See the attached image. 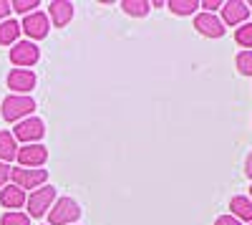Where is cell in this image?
<instances>
[{"label": "cell", "instance_id": "6da1fadb", "mask_svg": "<svg viewBox=\"0 0 252 225\" xmlns=\"http://www.w3.org/2000/svg\"><path fill=\"white\" fill-rule=\"evenodd\" d=\"M33 112H35V101L31 96H20V94L5 96L3 104H0V114H3V119L5 121H13V124L28 119Z\"/></svg>", "mask_w": 252, "mask_h": 225}, {"label": "cell", "instance_id": "7a4b0ae2", "mask_svg": "<svg viewBox=\"0 0 252 225\" xmlns=\"http://www.w3.org/2000/svg\"><path fill=\"white\" fill-rule=\"evenodd\" d=\"M81 218V205L73 197H58L48 210V225H71Z\"/></svg>", "mask_w": 252, "mask_h": 225}, {"label": "cell", "instance_id": "3957f363", "mask_svg": "<svg viewBox=\"0 0 252 225\" xmlns=\"http://www.w3.org/2000/svg\"><path fill=\"white\" fill-rule=\"evenodd\" d=\"M10 180L13 185L20 190H38L46 185L48 180V170H31V167H10Z\"/></svg>", "mask_w": 252, "mask_h": 225}, {"label": "cell", "instance_id": "277c9868", "mask_svg": "<svg viewBox=\"0 0 252 225\" xmlns=\"http://www.w3.org/2000/svg\"><path fill=\"white\" fill-rule=\"evenodd\" d=\"M10 134L18 142H23V145H38V139H43V134H46V124L38 116H28L23 121H18Z\"/></svg>", "mask_w": 252, "mask_h": 225}, {"label": "cell", "instance_id": "5b68a950", "mask_svg": "<svg viewBox=\"0 0 252 225\" xmlns=\"http://www.w3.org/2000/svg\"><path fill=\"white\" fill-rule=\"evenodd\" d=\"M53 200H56V188H53V185L38 188V190L26 200V205H28V218H43V213L51 210Z\"/></svg>", "mask_w": 252, "mask_h": 225}, {"label": "cell", "instance_id": "8992f818", "mask_svg": "<svg viewBox=\"0 0 252 225\" xmlns=\"http://www.w3.org/2000/svg\"><path fill=\"white\" fill-rule=\"evenodd\" d=\"M40 58V48L33 43V40H18V43L10 48V61L18 69H28L33 64H38Z\"/></svg>", "mask_w": 252, "mask_h": 225}, {"label": "cell", "instance_id": "52a82bcc", "mask_svg": "<svg viewBox=\"0 0 252 225\" xmlns=\"http://www.w3.org/2000/svg\"><path fill=\"white\" fill-rule=\"evenodd\" d=\"M20 162V167H31V170H38V167H43L46 165V159H48V150L43 145H23L18 150V157Z\"/></svg>", "mask_w": 252, "mask_h": 225}, {"label": "cell", "instance_id": "ba28073f", "mask_svg": "<svg viewBox=\"0 0 252 225\" xmlns=\"http://www.w3.org/2000/svg\"><path fill=\"white\" fill-rule=\"evenodd\" d=\"M20 28H23V33L31 36V38H46L48 31H51V20L43 10H33L23 18V26Z\"/></svg>", "mask_w": 252, "mask_h": 225}, {"label": "cell", "instance_id": "9c48e42d", "mask_svg": "<svg viewBox=\"0 0 252 225\" xmlns=\"http://www.w3.org/2000/svg\"><path fill=\"white\" fill-rule=\"evenodd\" d=\"M35 86V74L28 71V69H13L8 74V89L13 94H20V96H28V91Z\"/></svg>", "mask_w": 252, "mask_h": 225}, {"label": "cell", "instance_id": "30bf717a", "mask_svg": "<svg viewBox=\"0 0 252 225\" xmlns=\"http://www.w3.org/2000/svg\"><path fill=\"white\" fill-rule=\"evenodd\" d=\"M247 15H250V8L242 0H227V3H222V23L224 26H242V23H247Z\"/></svg>", "mask_w": 252, "mask_h": 225}, {"label": "cell", "instance_id": "8fae6325", "mask_svg": "<svg viewBox=\"0 0 252 225\" xmlns=\"http://www.w3.org/2000/svg\"><path fill=\"white\" fill-rule=\"evenodd\" d=\"M194 28L202 33V36H207V38H222L224 36V23L215 15V13H199L197 18H194Z\"/></svg>", "mask_w": 252, "mask_h": 225}, {"label": "cell", "instance_id": "7c38bea8", "mask_svg": "<svg viewBox=\"0 0 252 225\" xmlns=\"http://www.w3.org/2000/svg\"><path fill=\"white\" fill-rule=\"evenodd\" d=\"M71 18H73V5L66 3V0H53V3L48 5V20H53L56 28L68 26Z\"/></svg>", "mask_w": 252, "mask_h": 225}, {"label": "cell", "instance_id": "4fadbf2b", "mask_svg": "<svg viewBox=\"0 0 252 225\" xmlns=\"http://www.w3.org/2000/svg\"><path fill=\"white\" fill-rule=\"evenodd\" d=\"M26 190H20L15 185H5L3 190H0V202H3V208L8 210H18V208H23V202H26Z\"/></svg>", "mask_w": 252, "mask_h": 225}, {"label": "cell", "instance_id": "5bb4252c", "mask_svg": "<svg viewBox=\"0 0 252 225\" xmlns=\"http://www.w3.org/2000/svg\"><path fill=\"white\" fill-rule=\"evenodd\" d=\"M229 210H232V215H235L237 220L252 223V200H250V197H245V195L232 197V200H229Z\"/></svg>", "mask_w": 252, "mask_h": 225}, {"label": "cell", "instance_id": "9a60e30c", "mask_svg": "<svg viewBox=\"0 0 252 225\" xmlns=\"http://www.w3.org/2000/svg\"><path fill=\"white\" fill-rule=\"evenodd\" d=\"M20 36V23L18 20H3L0 23V46H15Z\"/></svg>", "mask_w": 252, "mask_h": 225}, {"label": "cell", "instance_id": "2e32d148", "mask_svg": "<svg viewBox=\"0 0 252 225\" xmlns=\"http://www.w3.org/2000/svg\"><path fill=\"white\" fill-rule=\"evenodd\" d=\"M18 157V145H15V137L10 134V132H0V162H8L10 159H15Z\"/></svg>", "mask_w": 252, "mask_h": 225}, {"label": "cell", "instance_id": "e0dca14e", "mask_svg": "<svg viewBox=\"0 0 252 225\" xmlns=\"http://www.w3.org/2000/svg\"><path fill=\"white\" fill-rule=\"evenodd\" d=\"M124 13L126 15H134V18H144V15H149L152 10V3L149 0H124L121 3Z\"/></svg>", "mask_w": 252, "mask_h": 225}, {"label": "cell", "instance_id": "ac0fdd59", "mask_svg": "<svg viewBox=\"0 0 252 225\" xmlns=\"http://www.w3.org/2000/svg\"><path fill=\"white\" fill-rule=\"evenodd\" d=\"M169 10L174 13V15H192L197 8H199V3L197 0H169Z\"/></svg>", "mask_w": 252, "mask_h": 225}, {"label": "cell", "instance_id": "d6986e66", "mask_svg": "<svg viewBox=\"0 0 252 225\" xmlns=\"http://www.w3.org/2000/svg\"><path fill=\"white\" fill-rule=\"evenodd\" d=\"M235 40H237L245 51H250V48H252V23H242V26L235 31Z\"/></svg>", "mask_w": 252, "mask_h": 225}, {"label": "cell", "instance_id": "ffe728a7", "mask_svg": "<svg viewBox=\"0 0 252 225\" xmlns=\"http://www.w3.org/2000/svg\"><path fill=\"white\" fill-rule=\"evenodd\" d=\"M235 64H237L240 74L252 76V51H240V53H237V58H235Z\"/></svg>", "mask_w": 252, "mask_h": 225}, {"label": "cell", "instance_id": "44dd1931", "mask_svg": "<svg viewBox=\"0 0 252 225\" xmlns=\"http://www.w3.org/2000/svg\"><path fill=\"white\" fill-rule=\"evenodd\" d=\"M0 225H31V218L26 213H18V210H10L3 215V220H0Z\"/></svg>", "mask_w": 252, "mask_h": 225}, {"label": "cell", "instance_id": "7402d4cb", "mask_svg": "<svg viewBox=\"0 0 252 225\" xmlns=\"http://www.w3.org/2000/svg\"><path fill=\"white\" fill-rule=\"evenodd\" d=\"M40 3H38V0H13V3H10V8L15 10V13H20V15H28V13H33V8H38Z\"/></svg>", "mask_w": 252, "mask_h": 225}, {"label": "cell", "instance_id": "603a6c76", "mask_svg": "<svg viewBox=\"0 0 252 225\" xmlns=\"http://www.w3.org/2000/svg\"><path fill=\"white\" fill-rule=\"evenodd\" d=\"M10 180V167L5 165V162H0V188H5Z\"/></svg>", "mask_w": 252, "mask_h": 225}, {"label": "cell", "instance_id": "cb8c5ba5", "mask_svg": "<svg viewBox=\"0 0 252 225\" xmlns=\"http://www.w3.org/2000/svg\"><path fill=\"white\" fill-rule=\"evenodd\" d=\"M215 225H240V220H237L235 215H220V218L215 220Z\"/></svg>", "mask_w": 252, "mask_h": 225}, {"label": "cell", "instance_id": "d4e9b609", "mask_svg": "<svg viewBox=\"0 0 252 225\" xmlns=\"http://www.w3.org/2000/svg\"><path fill=\"white\" fill-rule=\"evenodd\" d=\"M10 3L8 0H0V23H3V20H8V15H10Z\"/></svg>", "mask_w": 252, "mask_h": 225}, {"label": "cell", "instance_id": "484cf974", "mask_svg": "<svg viewBox=\"0 0 252 225\" xmlns=\"http://www.w3.org/2000/svg\"><path fill=\"white\" fill-rule=\"evenodd\" d=\"M199 8H207L204 13H212V10L222 8V3H220V0H204V3H199Z\"/></svg>", "mask_w": 252, "mask_h": 225}, {"label": "cell", "instance_id": "4316f807", "mask_svg": "<svg viewBox=\"0 0 252 225\" xmlns=\"http://www.w3.org/2000/svg\"><path fill=\"white\" fill-rule=\"evenodd\" d=\"M245 175L252 180V152L247 154V159H245Z\"/></svg>", "mask_w": 252, "mask_h": 225}, {"label": "cell", "instance_id": "83f0119b", "mask_svg": "<svg viewBox=\"0 0 252 225\" xmlns=\"http://www.w3.org/2000/svg\"><path fill=\"white\" fill-rule=\"evenodd\" d=\"M250 200H252V188H250Z\"/></svg>", "mask_w": 252, "mask_h": 225}, {"label": "cell", "instance_id": "f1b7e54d", "mask_svg": "<svg viewBox=\"0 0 252 225\" xmlns=\"http://www.w3.org/2000/svg\"><path fill=\"white\" fill-rule=\"evenodd\" d=\"M247 8H252V3H247Z\"/></svg>", "mask_w": 252, "mask_h": 225}, {"label": "cell", "instance_id": "f546056e", "mask_svg": "<svg viewBox=\"0 0 252 225\" xmlns=\"http://www.w3.org/2000/svg\"><path fill=\"white\" fill-rule=\"evenodd\" d=\"M40 225H43V223H40Z\"/></svg>", "mask_w": 252, "mask_h": 225}, {"label": "cell", "instance_id": "4dcf8cb0", "mask_svg": "<svg viewBox=\"0 0 252 225\" xmlns=\"http://www.w3.org/2000/svg\"><path fill=\"white\" fill-rule=\"evenodd\" d=\"M250 225H252V223H250Z\"/></svg>", "mask_w": 252, "mask_h": 225}]
</instances>
